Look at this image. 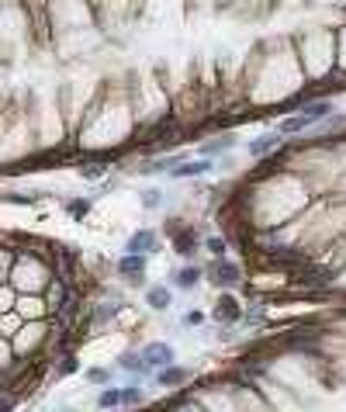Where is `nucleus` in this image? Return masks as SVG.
<instances>
[{
	"instance_id": "f03ea898",
	"label": "nucleus",
	"mask_w": 346,
	"mask_h": 412,
	"mask_svg": "<svg viewBox=\"0 0 346 412\" xmlns=\"http://www.w3.org/2000/svg\"><path fill=\"white\" fill-rule=\"evenodd\" d=\"M118 274L128 277L132 284H139L142 274H146V253H125V257L118 260Z\"/></svg>"
},
{
	"instance_id": "dca6fc26",
	"label": "nucleus",
	"mask_w": 346,
	"mask_h": 412,
	"mask_svg": "<svg viewBox=\"0 0 346 412\" xmlns=\"http://www.w3.org/2000/svg\"><path fill=\"white\" fill-rule=\"evenodd\" d=\"M73 367H76V360H73V357H69V360H62V364H59V374H69V371H73Z\"/></svg>"
},
{
	"instance_id": "7ed1b4c3",
	"label": "nucleus",
	"mask_w": 346,
	"mask_h": 412,
	"mask_svg": "<svg viewBox=\"0 0 346 412\" xmlns=\"http://www.w3.org/2000/svg\"><path fill=\"white\" fill-rule=\"evenodd\" d=\"M149 250H156V236L149 229H142L128 239V253H149Z\"/></svg>"
},
{
	"instance_id": "2eb2a0df",
	"label": "nucleus",
	"mask_w": 346,
	"mask_h": 412,
	"mask_svg": "<svg viewBox=\"0 0 346 412\" xmlns=\"http://www.w3.org/2000/svg\"><path fill=\"white\" fill-rule=\"evenodd\" d=\"M201 322H205L201 312H187V319H184V325H201Z\"/></svg>"
},
{
	"instance_id": "ddd939ff",
	"label": "nucleus",
	"mask_w": 346,
	"mask_h": 412,
	"mask_svg": "<svg viewBox=\"0 0 346 412\" xmlns=\"http://www.w3.org/2000/svg\"><path fill=\"white\" fill-rule=\"evenodd\" d=\"M198 277H201V271H198V267H187V271H181V277H177V281H181V284H194Z\"/></svg>"
},
{
	"instance_id": "39448f33",
	"label": "nucleus",
	"mask_w": 346,
	"mask_h": 412,
	"mask_svg": "<svg viewBox=\"0 0 346 412\" xmlns=\"http://www.w3.org/2000/svg\"><path fill=\"white\" fill-rule=\"evenodd\" d=\"M184 378H187V371H184V367H163V371L156 374V381H159L163 388H166V385H181Z\"/></svg>"
},
{
	"instance_id": "6e6552de",
	"label": "nucleus",
	"mask_w": 346,
	"mask_h": 412,
	"mask_svg": "<svg viewBox=\"0 0 346 412\" xmlns=\"http://www.w3.org/2000/svg\"><path fill=\"white\" fill-rule=\"evenodd\" d=\"M277 142H281V135H277V132H274V135H264V139L249 142V152H256V156H260V152H267V149H270V146H277Z\"/></svg>"
},
{
	"instance_id": "423d86ee",
	"label": "nucleus",
	"mask_w": 346,
	"mask_h": 412,
	"mask_svg": "<svg viewBox=\"0 0 346 412\" xmlns=\"http://www.w3.org/2000/svg\"><path fill=\"white\" fill-rule=\"evenodd\" d=\"M146 301H149L152 308H166V305H170V291H166V288H149Z\"/></svg>"
},
{
	"instance_id": "9b49d317",
	"label": "nucleus",
	"mask_w": 346,
	"mask_h": 412,
	"mask_svg": "<svg viewBox=\"0 0 346 412\" xmlns=\"http://www.w3.org/2000/svg\"><path fill=\"white\" fill-rule=\"evenodd\" d=\"M86 381H91V385H108V381H111V371H108V367H91V371H86Z\"/></svg>"
},
{
	"instance_id": "f3484780",
	"label": "nucleus",
	"mask_w": 346,
	"mask_h": 412,
	"mask_svg": "<svg viewBox=\"0 0 346 412\" xmlns=\"http://www.w3.org/2000/svg\"><path fill=\"white\" fill-rule=\"evenodd\" d=\"M142 201H146V205H156V201H159V194H156V191H146V194H142Z\"/></svg>"
},
{
	"instance_id": "0eeeda50",
	"label": "nucleus",
	"mask_w": 346,
	"mask_h": 412,
	"mask_svg": "<svg viewBox=\"0 0 346 412\" xmlns=\"http://www.w3.org/2000/svg\"><path fill=\"white\" fill-rule=\"evenodd\" d=\"M208 167H211V163L208 159H201V163H187V167H177V170H173V174H177V177H198V174H208Z\"/></svg>"
},
{
	"instance_id": "20e7f679",
	"label": "nucleus",
	"mask_w": 346,
	"mask_h": 412,
	"mask_svg": "<svg viewBox=\"0 0 346 412\" xmlns=\"http://www.w3.org/2000/svg\"><path fill=\"white\" fill-rule=\"evenodd\" d=\"M142 360H146V367H149V364H170V360H173V350H170V347H163V343H152V347L146 350V357H142Z\"/></svg>"
},
{
	"instance_id": "a211bd4d",
	"label": "nucleus",
	"mask_w": 346,
	"mask_h": 412,
	"mask_svg": "<svg viewBox=\"0 0 346 412\" xmlns=\"http://www.w3.org/2000/svg\"><path fill=\"white\" fill-rule=\"evenodd\" d=\"M59 412H73V409H59Z\"/></svg>"
},
{
	"instance_id": "f257e3e1",
	"label": "nucleus",
	"mask_w": 346,
	"mask_h": 412,
	"mask_svg": "<svg viewBox=\"0 0 346 412\" xmlns=\"http://www.w3.org/2000/svg\"><path fill=\"white\" fill-rule=\"evenodd\" d=\"M325 111H329L325 104H315V108H308L305 115H295V118H288V122L281 125V135H298V132H305V128H308V125H312L319 115H325Z\"/></svg>"
},
{
	"instance_id": "f8f14e48",
	"label": "nucleus",
	"mask_w": 346,
	"mask_h": 412,
	"mask_svg": "<svg viewBox=\"0 0 346 412\" xmlns=\"http://www.w3.org/2000/svg\"><path fill=\"white\" fill-rule=\"evenodd\" d=\"M86 211H91V201H86V198H73V201H69V215H73V218H83Z\"/></svg>"
},
{
	"instance_id": "4468645a",
	"label": "nucleus",
	"mask_w": 346,
	"mask_h": 412,
	"mask_svg": "<svg viewBox=\"0 0 346 412\" xmlns=\"http://www.w3.org/2000/svg\"><path fill=\"white\" fill-rule=\"evenodd\" d=\"M225 146H232V135H225V139H215V142H208V146H205V152H215V149H225Z\"/></svg>"
},
{
	"instance_id": "9d476101",
	"label": "nucleus",
	"mask_w": 346,
	"mask_h": 412,
	"mask_svg": "<svg viewBox=\"0 0 346 412\" xmlns=\"http://www.w3.org/2000/svg\"><path fill=\"white\" fill-rule=\"evenodd\" d=\"M118 402H122V388H108V391H101V398H97L101 409H115Z\"/></svg>"
},
{
	"instance_id": "1a4fd4ad",
	"label": "nucleus",
	"mask_w": 346,
	"mask_h": 412,
	"mask_svg": "<svg viewBox=\"0 0 346 412\" xmlns=\"http://www.w3.org/2000/svg\"><path fill=\"white\" fill-rule=\"evenodd\" d=\"M211 277H215L218 284H235L239 271H235V267H215V271H211Z\"/></svg>"
}]
</instances>
